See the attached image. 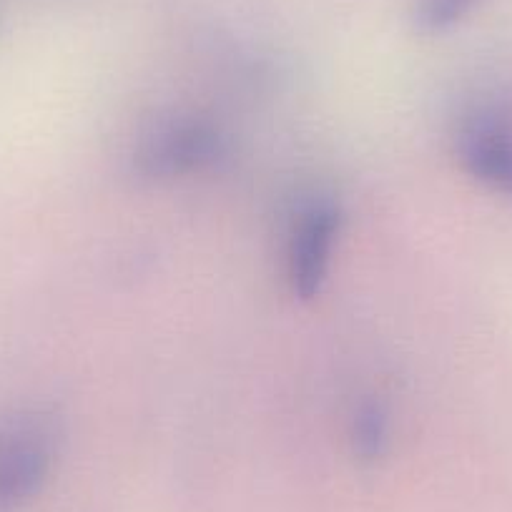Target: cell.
Masks as SVG:
<instances>
[{
  "label": "cell",
  "instance_id": "obj_5",
  "mask_svg": "<svg viewBox=\"0 0 512 512\" xmlns=\"http://www.w3.org/2000/svg\"><path fill=\"white\" fill-rule=\"evenodd\" d=\"M390 410L377 397H364L349 420V442L362 462L382 460L390 447Z\"/></svg>",
  "mask_w": 512,
  "mask_h": 512
},
{
  "label": "cell",
  "instance_id": "obj_2",
  "mask_svg": "<svg viewBox=\"0 0 512 512\" xmlns=\"http://www.w3.org/2000/svg\"><path fill=\"white\" fill-rule=\"evenodd\" d=\"M56 430L43 415H21L0 427V512H21L51 477Z\"/></svg>",
  "mask_w": 512,
  "mask_h": 512
},
{
  "label": "cell",
  "instance_id": "obj_1",
  "mask_svg": "<svg viewBox=\"0 0 512 512\" xmlns=\"http://www.w3.org/2000/svg\"><path fill=\"white\" fill-rule=\"evenodd\" d=\"M226 136L204 116L159 121L136 146V171L146 179H181L209 169L224 156Z\"/></svg>",
  "mask_w": 512,
  "mask_h": 512
},
{
  "label": "cell",
  "instance_id": "obj_3",
  "mask_svg": "<svg viewBox=\"0 0 512 512\" xmlns=\"http://www.w3.org/2000/svg\"><path fill=\"white\" fill-rule=\"evenodd\" d=\"M457 159L475 184L512 201V103H477L457 128Z\"/></svg>",
  "mask_w": 512,
  "mask_h": 512
},
{
  "label": "cell",
  "instance_id": "obj_6",
  "mask_svg": "<svg viewBox=\"0 0 512 512\" xmlns=\"http://www.w3.org/2000/svg\"><path fill=\"white\" fill-rule=\"evenodd\" d=\"M480 0H417L415 23L422 33H447L475 11Z\"/></svg>",
  "mask_w": 512,
  "mask_h": 512
},
{
  "label": "cell",
  "instance_id": "obj_4",
  "mask_svg": "<svg viewBox=\"0 0 512 512\" xmlns=\"http://www.w3.org/2000/svg\"><path fill=\"white\" fill-rule=\"evenodd\" d=\"M342 231V206L332 196H314L294 216L287 239V282L297 299H314L327 282Z\"/></svg>",
  "mask_w": 512,
  "mask_h": 512
}]
</instances>
